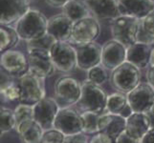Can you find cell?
<instances>
[{
    "instance_id": "6da1fadb",
    "label": "cell",
    "mask_w": 154,
    "mask_h": 143,
    "mask_svg": "<svg viewBox=\"0 0 154 143\" xmlns=\"http://www.w3.org/2000/svg\"><path fill=\"white\" fill-rule=\"evenodd\" d=\"M48 19L38 10H30L17 23L15 30L20 39L26 42L39 38L47 34Z\"/></svg>"
},
{
    "instance_id": "7a4b0ae2",
    "label": "cell",
    "mask_w": 154,
    "mask_h": 143,
    "mask_svg": "<svg viewBox=\"0 0 154 143\" xmlns=\"http://www.w3.org/2000/svg\"><path fill=\"white\" fill-rule=\"evenodd\" d=\"M107 95L103 88L89 81L88 79L82 83V95L77 106L83 112H91L102 115L105 113Z\"/></svg>"
},
{
    "instance_id": "3957f363",
    "label": "cell",
    "mask_w": 154,
    "mask_h": 143,
    "mask_svg": "<svg viewBox=\"0 0 154 143\" xmlns=\"http://www.w3.org/2000/svg\"><path fill=\"white\" fill-rule=\"evenodd\" d=\"M17 82L20 89L19 103L35 106L46 97L45 78L36 76L28 72L25 76L18 78Z\"/></svg>"
},
{
    "instance_id": "277c9868",
    "label": "cell",
    "mask_w": 154,
    "mask_h": 143,
    "mask_svg": "<svg viewBox=\"0 0 154 143\" xmlns=\"http://www.w3.org/2000/svg\"><path fill=\"white\" fill-rule=\"evenodd\" d=\"M142 73L139 68L125 61L110 75V83L117 91L128 94L141 83Z\"/></svg>"
},
{
    "instance_id": "5b68a950",
    "label": "cell",
    "mask_w": 154,
    "mask_h": 143,
    "mask_svg": "<svg viewBox=\"0 0 154 143\" xmlns=\"http://www.w3.org/2000/svg\"><path fill=\"white\" fill-rule=\"evenodd\" d=\"M55 99L60 108L77 105L82 95V83L69 76L58 77L54 84Z\"/></svg>"
},
{
    "instance_id": "8992f818",
    "label": "cell",
    "mask_w": 154,
    "mask_h": 143,
    "mask_svg": "<svg viewBox=\"0 0 154 143\" xmlns=\"http://www.w3.org/2000/svg\"><path fill=\"white\" fill-rule=\"evenodd\" d=\"M140 19L130 15H120L111 23L113 39L121 42L126 48L137 42Z\"/></svg>"
},
{
    "instance_id": "52a82bcc",
    "label": "cell",
    "mask_w": 154,
    "mask_h": 143,
    "mask_svg": "<svg viewBox=\"0 0 154 143\" xmlns=\"http://www.w3.org/2000/svg\"><path fill=\"white\" fill-rule=\"evenodd\" d=\"M50 55L57 71L70 73L78 68L77 50L67 41H57L51 48Z\"/></svg>"
},
{
    "instance_id": "ba28073f",
    "label": "cell",
    "mask_w": 154,
    "mask_h": 143,
    "mask_svg": "<svg viewBox=\"0 0 154 143\" xmlns=\"http://www.w3.org/2000/svg\"><path fill=\"white\" fill-rule=\"evenodd\" d=\"M100 34V26L97 18L88 16L74 22L69 43L77 47L95 42Z\"/></svg>"
},
{
    "instance_id": "9c48e42d",
    "label": "cell",
    "mask_w": 154,
    "mask_h": 143,
    "mask_svg": "<svg viewBox=\"0 0 154 143\" xmlns=\"http://www.w3.org/2000/svg\"><path fill=\"white\" fill-rule=\"evenodd\" d=\"M1 71L14 78H20L29 72L28 56L22 52L9 50L2 52L0 58Z\"/></svg>"
},
{
    "instance_id": "30bf717a",
    "label": "cell",
    "mask_w": 154,
    "mask_h": 143,
    "mask_svg": "<svg viewBox=\"0 0 154 143\" xmlns=\"http://www.w3.org/2000/svg\"><path fill=\"white\" fill-rule=\"evenodd\" d=\"M54 128L66 136L83 133L82 114L71 107L60 108L55 120Z\"/></svg>"
},
{
    "instance_id": "8fae6325",
    "label": "cell",
    "mask_w": 154,
    "mask_h": 143,
    "mask_svg": "<svg viewBox=\"0 0 154 143\" xmlns=\"http://www.w3.org/2000/svg\"><path fill=\"white\" fill-rule=\"evenodd\" d=\"M29 73L42 78L55 75L57 69L52 61L50 52L40 49L28 50Z\"/></svg>"
},
{
    "instance_id": "7c38bea8",
    "label": "cell",
    "mask_w": 154,
    "mask_h": 143,
    "mask_svg": "<svg viewBox=\"0 0 154 143\" xmlns=\"http://www.w3.org/2000/svg\"><path fill=\"white\" fill-rule=\"evenodd\" d=\"M60 106L55 97H44L34 106V118L44 131L54 128L56 118Z\"/></svg>"
},
{
    "instance_id": "4fadbf2b",
    "label": "cell",
    "mask_w": 154,
    "mask_h": 143,
    "mask_svg": "<svg viewBox=\"0 0 154 143\" xmlns=\"http://www.w3.org/2000/svg\"><path fill=\"white\" fill-rule=\"evenodd\" d=\"M127 48L115 39L106 41L103 45L102 65L107 71H114L126 61Z\"/></svg>"
},
{
    "instance_id": "5bb4252c",
    "label": "cell",
    "mask_w": 154,
    "mask_h": 143,
    "mask_svg": "<svg viewBox=\"0 0 154 143\" xmlns=\"http://www.w3.org/2000/svg\"><path fill=\"white\" fill-rule=\"evenodd\" d=\"M127 99L134 113H146L154 106V89L147 82H141L127 94Z\"/></svg>"
},
{
    "instance_id": "9a60e30c",
    "label": "cell",
    "mask_w": 154,
    "mask_h": 143,
    "mask_svg": "<svg viewBox=\"0 0 154 143\" xmlns=\"http://www.w3.org/2000/svg\"><path fill=\"white\" fill-rule=\"evenodd\" d=\"M78 68L83 71H89L102 64L103 47L96 41L86 45L76 47Z\"/></svg>"
},
{
    "instance_id": "2e32d148",
    "label": "cell",
    "mask_w": 154,
    "mask_h": 143,
    "mask_svg": "<svg viewBox=\"0 0 154 143\" xmlns=\"http://www.w3.org/2000/svg\"><path fill=\"white\" fill-rule=\"evenodd\" d=\"M30 0H1V25L10 26L30 10Z\"/></svg>"
},
{
    "instance_id": "e0dca14e",
    "label": "cell",
    "mask_w": 154,
    "mask_h": 143,
    "mask_svg": "<svg viewBox=\"0 0 154 143\" xmlns=\"http://www.w3.org/2000/svg\"><path fill=\"white\" fill-rule=\"evenodd\" d=\"M74 22L64 13L53 15L48 19L47 33L57 39V41L69 42L72 34Z\"/></svg>"
},
{
    "instance_id": "ac0fdd59",
    "label": "cell",
    "mask_w": 154,
    "mask_h": 143,
    "mask_svg": "<svg viewBox=\"0 0 154 143\" xmlns=\"http://www.w3.org/2000/svg\"><path fill=\"white\" fill-rule=\"evenodd\" d=\"M95 18L113 21L121 15L117 0H85Z\"/></svg>"
},
{
    "instance_id": "d6986e66",
    "label": "cell",
    "mask_w": 154,
    "mask_h": 143,
    "mask_svg": "<svg viewBox=\"0 0 154 143\" xmlns=\"http://www.w3.org/2000/svg\"><path fill=\"white\" fill-rule=\"evenodd\" d=\"M122 15H130L139 19L154 12L152 0H117Z\"/></svg>"
},
{
    "instance_id": "ffe728a7",
    "label": "cell",
    "mask_w": 154,
    "mask_h": 143,
    "mask_svg": "<svg viewBox=\"0 0 154 143\" xmlns=\"http://www.w3.org/2000/svg\"><path fill=\"white\" fill-rule=\"evenodd\" d=\"M100 133L108 135L112 139H116L126 129V119L120 115L103 113L99 120Z\"/></svg>"
},
{
    "instance_id": "44dd1931",
    "label": "cell",
    "mask_w": 154,
    "mask_h": 143,
    "mask_svg": "<svg viewBox=\"0 0 154 143\" xmlns=\"http://www.w3.org/2000/svg\"><path fill=\"white\" fill-rule=\"evenodd\" d=\"M152 45L136 42L135 44L127 47L126 61L133 64L137 68L144 69L150 64Z\"/></svg>"
},
{
    "instance_id": "7402d4cb",
    "label": "cell",
    "mask_w": 154,
    "mask_h": 143,
    "mask_svg": "<svg viewBox=\"0 0 154 143\" xmlns=\"http://www.w3.org/2000/svg\"><path fill=\"white\" fill-rule=\"evenodd\" d=\"M105 112L120 115L125 119L134 113L127 99V94L121 92L107 95Z\"/></svg>"
},
{
    "instance_id": "603a6c76",
    "label": "cell",
    "mask_w": 154,
    "mask_h": 143,
    "mask_svg": "<svg viewBox=\"0 0 154 143\" xmlns=\"http://www.w3.org/2000/svg\"><path fill=\"white\" fill-rule=\"evenodd\" d=\"M126 133L135 139L140 140L150 131L149 123L144 113H133L126 118Z\"/></svg>"
},
{
    "instance_id": "cb8c5ba5",
    "label": "cell",
    "mask_w": 154,
    "mask_h": 143,
    "mask_svg": "<svg viewBox=\"0 0 154 143\" xmlns=\"http://www.w3.org/2000/svg\"><path fill=\"white\" fill-rule=\"evenodd\" d=\"M21 143H40L44 134L43 128L35 119L28 120L15 130Z\"/></svg>"
},
{
    "instance_id": "d4e9b609",
    "label": "cell",
    "mask_w": 154,
    "mask_h": 143,
    "mask_svg": "<svg viewBox=\"0 0 154 143\" xmlns=\"http://www.w3.org/2000/svg\"><path fill=\"white\" fill-rule=\"evenodd\" d=\"M62 13L70 18L73 22L91 16V12L85 0H71L62 7Z\"/></svg>"
},
{
    "instance_id": "484cf974",
    "label": "cell",
    "mask_w": 154,
    "mask_h": 143,
    "mask_svg": "<svg viewBox=\"0 0 154 143\" xmlns=\"http://www.w3.org/2000/svg\"><path fill=\"white\" fill-rule=\"evenodd\" d=\"M1 97L7 101H15L19 100L20 89L18 82L14 81V78L8 76L1 71Z\"/></svg>"
},
{
    "instance_id": "4316f807",
    "label": "cell",
    "mask_w": 154,
    "mask_h": 143,
    "mask_svg": "<svg viewBox=\"0 0 154 143\" xmlns=\"http://www.w3.org/2000/svg\"><path fill=\"white\" fill-rule=\"evenodd\" d=\"M20 40V36L15 28L8 25H1L0 27V51L1 52L13 50Z\"/></svg>"
},
{
    "instance_id": "83f0119b",
    "label": "cell",
    "mask_w": 154,
    "mask_h": 143,
    "mask_svg": "<svg viewBox=\"0 0 154 143\" xmlns=\"http://www.w3.org/2000/svg\"><path fill=\"white\" fill-rule=\"evenodd\" d=\"M82 114L83 134L85 135H95L100 133L99 120L100 115L91 112H83Z\"/></svg>"
},
{
    "instance_id": "f1b7e54d",
    "label": "cell",
    "mask_w": 154,
    "mask_h": 143,
    "mask_svg": "<svg viewBox=\"0 0 154 143\" xmlns=\"http://www.w3.org/2000/svg\"><path fill=\"white\" fill-rule=\"evenodd\" d=\"M0 118H1V122H0L1 136H4L5 134H7L13 130H15L17 120H15L14 110L6 107H1V110H0Z\"/></svg>"
},
{
    "instance_id": "f546056e",
    "label": "cell",
    "mask_w": 154,
    "mask_h": 143,
    "mask_svg": "<svg viewBox=\"0 0 154 143\" xmlns=\"http://www.w3.org/2000/svg\"><path fill=\"white\" fill-rule=\"evenodd\" d=\"M14 111L15 120H17L15 130H17L22 123L26 122V121L35 119L34 118V106L19 103Z\"/></svg>"
},
{
    "instance_id": "4dcf8cb0",
    "label": "cell",
    "mask_w": 154,
    "mask_h": 143,
    "mask_svg": "<svg viewBox=\"0 0 154 143\" xmlns=\"http://www.w3.org/2000/svg\"><path fill=\"white\" fill-rule=\"evenodd\" d=\"M87 79L96 85L102 86L107 82L109 79V75L104 67L99 65L87 71Z\"/></svg>"
},
{
    "instance_id": "1f68e13d",
    "label": "cell",
    "mask_w": 154,
    "mask_h": 143,
    "mask_svg": "<svg viewBox=\"0 0 154 143\" xmlns=\"http://www.w3.org/2000/svg\"><path fill=\"white\" fill-rule=\"evenodd\" d=\"M57 42V39L47 33L43 36H41L39 38H36L34 40H31L27 42V51L33 50V49H40V50H46L49 51Z\"/></svg>"
},
{
    "instance_id": "d6a6232c",
    "label": "cell",
    "mask_w": 154,
    "mask_h": 143,
    "mask_svg": "<svg viewBox=\"0 0 154 143\" xmlns=\"http://www.w3.org/2000/svg\"><path fill=\"white\" fill-rule=\"evenodd\" d=\"M66 136L55 128L44 131L40 143H64Z\"/></svg>"
},
{
    "instance_id": "836d02e7",
    "label": "cell",
    "mask_w": 154,
    "mask_h": 143,
    "mask_svg": "<svg viewBox=\"0 0 154 143\" xmlns=\"http://www.w3.org/2000/svg\"><path fill=\"white\" fill-rule=\"evenodd\" d=\"M140 23L150 37L154 39V12L146 15V17L140 19Z\"/></svg>"
},
{
    "instance_id": "e575fe53",
    "label": "cell",
    "mask_w": 154,
    "mask_h": 143,
    "mask_svg": "<svg viewBox=\"0 0 154 143\" xmlns=\"http://www.w3.org/2000/svg\"><path fill=\"white\" fill-rule=\"evenodd\" d=\"M89 143H114V139L104 133H98L93 135L89 140Z\"/></svg>"
},
{
    "instance_id": "d590c367",
    "label": "cell",
    "mask_w": 154,
    "mask_h": 143,
    "mask_svg": "<svg viewBox=\"0 0 154 143\" xmlns=\"http://www.w3.org/2000/svg\"><path fill=\"white\" fill-rule=\"evenodd\" d=\"M64 143H89V139L87 135L82 133L75 136H66Z\"/></svg>"
},
{
    "instance_id": "8d00e7d4",
    "label": "cell",
    "mask_w": 154,
    "mask_h": 143,
    "mask_svg": "<svg viewBox=\"0 0 154 143\" xmlns=\"http://www.w3.org/2000/svg\"><path fill=\"white\" fill-rule=\"evenodd\" d=\"M114 143H141L140 140L135 139L134 137H132L125 131L124 133H122L117 139L114 140Z\"/></svg>"
},
{
    "instance_id": "74e56055",
    "label": "cell",
    "mask_w": 154,
    "mask_h": 143,
    "mask_svg": "<svg viewBox=\"0 0 154 143\" xmlns=\"http://www.w3.org/2000/svg\"><path fill=\"white\" fill-rule=\"evenodd\" d=\"M71 0H45V2L51 7L54 8H62Z\"/></svg>"
},
{
    "instance_id": "f35d334b",
    "label": "cell",
    "mask_w": 154,
    "mask_h": 143,
    "mask_svg": "<svg viewBox=\"0 0 154 143\" xmlns=\"http://www.w3.org/2000/svg\"><path fill=\"white\" fill-rule=\"evenodd\" d=\"M144 114L146 115V118L148 119L150 131H154V106L152 108H150L148 111H146V112L144 113Z\"/></svg>"
},
{
    "instance_id": "ab89813d",
    "label": "cell",
    "mask_w": 154,
    "mask_h": 143,
    "mask_svg": "<svg viewBox=\"0 0 154 143\" xmlns=\"http://www.w3.org/2000/svg\"><path fill=\"white\" fill-rule=\"evenodd\" d=\"M146 82L154 89V66H149L146 71Z\"/></svg>"
},
{
    "instance_id": "60d3db41",
    "label": "cell",
    "mask_w": 154,
    "mask_h": 143,
    "mask_svg": "<svg viewBox=\"0 0 154 143\" xmlns=\"http://www.w3.org/2000/svg\"><path fill=\"white\" fill-rule=\"evenodd\" d=\"M141 143H154V131H149L141 139Z\"/></svg>"
},
{
    "instance_id": "b9f144b4",
    "label": "cell",
    "mask_w": 154,
    "mask_h": 143,
    "mask_svg": "<svg viewBox=\"0 0 154 143\" xmlns=\"http://www.w3.org/2000/svg\"><path fill=\"white\" fill-rule=\"evenodd\" d=\"M149 66H154V45L152 46L151 57H150V64H149Z\"/></svg>"
},
{
    "instance_id": "7bdbcfd3",
    "label": "cell",
    "mask_w": 154,
    "mask_h": 143,
    "mask_svg": "<svg viewBox=\"0 0 154 143\" xmlns=\"http://www.w3.org/2000/svg\"><path fill=\"white\" fill-rule=\"evenodd\" d=\"M152 1H154V0H152Z\"/></svg>"
}]
</instances>
